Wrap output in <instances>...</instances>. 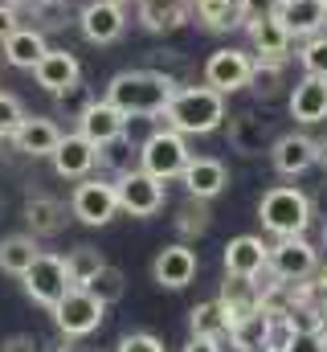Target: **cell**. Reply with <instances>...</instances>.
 Returning a JSON list of instances; mask_svg holds the SVG:
<instances>
[{
    "mask_svg": "<svg viewBox=\"0 0 327 352\" xmlns=\"http://www.w3.org/2000/svg\"><path fill=\"white\" fill-rule=\"evenodd\" d=\"M221 307H225V320H229V332L245 324L249 316H258L262 311V303H258V283L253 278H242V274H225V283H221Z\"/></svg>",
    "mask_w": 327,
    "mask_h": 352,
    "instance_id": "obj_22",
    "label": "cell"
},
{
    "mask_svg": "<svg viewBox=\"0 0 327 352\" xmlns=\"http://www.w3.org/2000/svg\"><path fill=\"white\" fill-rule=\"evenodd\" d=\"M0 213H4V197H0Z\"/></svg>",
    "mask_w": 327,
    "mask_h": 352,
    "instance_id": "obj_53",
    "label": "cell"
},
{
    "mask_svg": "<svg viewBox=\"0 0 327 352\" xmlns=\"http://www.w3.org/2000/svg\"><path fill=\"white\" fill-rule=\"evenodd\" d=\"M311 217H315L311 213V197L303 188H295V184H274L258 201V221L274 238H299V234H307Z\"/></svg>",
    "mask_w": 327,
    "mask_h": 352,
    "instance_id": "obj_3",
    "label": "cell"
},
{
    "mask_svg": "<svg viewBox=\"0 0 327 352\" xmlns=\"http://www.w3.org/2000/svg\"><path fill=\"white\" fill-rule=\"evenodd\" d=\"M266 270L274 274V278H282V283H303V278H311L315 270H319V250L299 234V238H278L274 246H270V263Z\"/></svg>",
    "mask_w": 327,
    "mask_h": 352,
    "instance_id": "obj_9",
    "label": "cell"
},
{
    "mask_svg": "<svg viewBox=\"0 0 327 352\" xmlns=\"http://www.w3.org/2000/svg\"><path fill=\"white\" fill-rule=\"evenodd\" d=\"M180 180H184V192H188V197H196V201H213L217 192H225V184H229V168H225L217 156H192L188 168L180 173Z\"/></svg>",
    "mask_w": 327,
    "mask_h": 352,
    "instance_id": "obj_18",
    "label": "cell"
},
{
    "mask_svg": "<svg viewBox=\"0 0 327 352\" xmlns=\"http://www.w3.org/2000/svg\"><path fill=\"white\" fill-rule=\"evenodd\" d=\"M12 144L21 156H54V148L62 144V127L49 119V115H25L21 127L12 131Z\"/></svg>",
    "mask_w": 327,
    "mask_h": 352,
    "instance_id": "obj_17",
    "label": "cell"
},
{
    "mask_svg": "<svg viewBox=\"0 0 327 352\" xmlns=\"http://www.w3.org/2000/svg\"><path fill=\"white\" fill-rule=\"evenodd\" d=\"M115 4H131V0H115Z\"/></svg>",
    "mask_w": 327,
    "mask_h": 352,
    "instance_id": "obj_54",
    "label": "cell"
},
{
    "mask_svg": "<svg viewBox=\"0 0 327 352\" xmlns=\"http://www.w3.org/2000/svg\"><path fill=\"white\" fill-rule=\"evenodd\" d=\"M8 4H16V8H41V0H8Z\"/></svg>",
    "mask_w": 327,
    "mask_h": 352,
    "instance_id": "obj_48",
    "label": "cell"
},
{
    "mask_svg": "<svg viewBox=\"0 0 327 352\" xmlns=\"http://www.w3.org/2000/svg\"><path fill=\"white\" fill-rule=\"evenodd\" d=\"M37 254H41V250H37V238H33V234H8V238L0 242V270L21 278L29 266L37 263Z\"/></svg>",
    "mask_w": 327,
    "mask_h": 352,
    "instance_id": "obj_29",
    "label": "cell"
},
{
    "mask_svg": "<svg viewBox=\"0 0 327 352\" xmlns=\"http://www.w3.org/2000/svg\"><path fill=\"white\" fill-rule=\"evenodd\" d=\"M180 352H221V340H209V336H192Z\"/></svg>",
    "mask_w": 327,
    "mask_h": 352,
    "instance_id": "obj_45",
    "label": "cell"
},
{
    "mask_svg": "<svg viewBox=\"0 0 327 352\" xmlns=\"http://www.w3.org/2000/svg\"><path fill=\"white\" fill-rule=\"evenodd\" d=\"M299 66H303V74L327 78V33H315V37L303 41V50H299Z\"/></svg>",
    "mask_w": 327,
    "mask_h": 352,
    "instance_id": "obj_36",
    "label": "cell"
},
{
    "mask_svg": "<svg viewBox=\"0 0 327 352\" xmlns=\"http://www.w3.org/2000/svg\"><path fill=\"white\" fill-rule=\"evenodd\" d=\"M245 33H249V50H253V58H262V62H286V58H291L295 37H291V29H286L278 16L249 21Z\"/></svg>",
    "mask_w": 327,
    "mask_h": 352,
    "instance_id": "obj_16",
    "label": "cell"
},
{
    "mask_svg": "<svg viewBox=\"0 0 327 352\" xmlns=\"http://www.w3.org/2000/svg\"><path fill=\"white\" fill-rule=\"evenodd\" d=\"M70 213L78 217L82 226H106L119 213V197H115V180H98L86 176L74 184L70 192Z\"/></svg>",
    "mask_w": 327,
    "mask_h": 352,
    "instance_id": "obj_8",
    "label": "cell"
},
{
    "mask_svg": "<svg viewBox=\"0 0 327 352\" xmlns=\"http://www.w3.org/2000/svg\"><path fill=\"white\" fill-rule=\"evenodd\" d=\"M21 119H25L21 98L8 94V90H0V140H12V131L21 127Z\"/></svg>",
    "mask_w": 327,
    "mask_h": 352,
    "instance_id": "obj_37",
    "label": "cell"
},
{
    "mask_svg": "<svg viewBox=\"0 0 327 352\" xmlns=\"http://www.w3.org/2000/svg\"><path fill=\"white\" fill-rule=\"evenodd\" d=\"M286 87V62H262V58H253V74H249V87L253 90V98H262V102H270V98H278Z\"/></svg>",
    "mask_w": 327,
    "mask_h": 352,
    "instance_id": "obj_31",
    "label": "cell"
},
{
    "mask_svg": "<svg viewBox=\"0 0 327 352\" xmlns=\"http://www.w3.org/2000/svg\"><path fill=\"white\" fill-rule=\"evenodd\" d=\"M115 352H164V344L152 336V332H131V336L119 340V349Z\"/></svg>",
    "mask_w": 327,
    "mask_h": 352,
    "instance_id": "obj_41",
    "label": "cell"
},
{
    "mask_svg": "<svg viewBox=\"0 0 327 352\" xmlns=\"http://www.w3.org/2000/svg\"><path fill=\"white\" fill-rule=\"evenodd\" d=\"M319 164L327 168V140H319Z\"/></svg>",
    "mask_w": 327,
    "mask_h": 352,
    "instance_id": "obj_49",
    "label": "cell"
},
{
    "mask_svg": "<svg viewBox=\"0 0 327 352\" xmlns=\"http://www.w3.org/2000/svg\"><path fill=\"white\" fill-rule=\"evenodd\" d=\"M135 160H139V148H131L127 135H119V140H111V144L98 148V164H111L115 176L127 173V168H135Z\"/></svg>",
    "mask_w": 327,
    "mask_h": 352,
    "instance_id": "obj_35",
    "label": "cell"
},
{
    "mask_svg": "<svg viewBox=\"0 0 327 352\" xmlns=\"http://www.w3.org/2000/svg\"><path fill=\"white\" fill-rule=\"evenodd\" d=\"M209 201H196V197H188L180 209H176V217H172V226H176V234L184 238V242H192V238H201L205 230H209Z\"/></svg>",
    "mask_w": 327,
    "mask_h": 352,
    "instance_id": "obj_32",
    "label": "cell"
},
{
    "mask_svg": "<svg viewBox=\"0 0 327 352\" xmlns=\"http://www.w3.org/2000/svg\"><path fill=\"white\" fill-rule=\"evenodd\" d=\"M86 291H90L98 303H106V307H111V303H119V299H123V291H127V274H123L119 266L106 263L94 278H90V283H86Z\"/></svg>",
    "mask_w": 327,
    "mask_h": 352,
    "instance_id": "obj_34",
    "label": "cell"
},
{
    "mask_svg": "<svg viewBox=\"0 0 327 352\" xmlns=\"http://www.w3.org/2000/svg\"><path fill=\"white\" fill-rule=\"evenodd\" d=\"M192 152H188V135H180L176 127H156L144 144H139V168L160 180H176V176L188 168Z\"/></svg>",
    "mask_w": 327,
    "mask_h": 352,
    "instance_id": "obj_4",
    "label": "cell"
},
{
    "mask_svg": "<svg viewBox=\"0 0 327 352\" xmlns=\"http://www.w3.org/2000/svg\"><path fill=\"white\" fill-rule=\"evenodd\" d=\"M188 16H192L188 0H139V25L148 33H160V37L176 33L188 25Z\"/></svg>",
    "mask_w": 327,
    "mask_h": 352,
    "instance_id": "obj_25",
    "label": "cell"
},
{
    "mask_svg": "<svg viewBox=\"0 0 327 352\" xmlns=\"http://www.w3.org/2000/svg\"><path fill=\"white\" fill-rule=\"evenodd\" d=\"M311 213H319V217L327 221V180L315 188V192H311Z\"/></svg>",
    "mask_w": 327,
    "mask_h": 352,
    "instance_id": "obj_46",
    "label": "cell"
},
{
    "mask_svg": "<svg viewBox=\"0 0 327 352\" xmlns=\"http://www.w3.org/2000/svg\"><path fill=\"white\" fill-rule=\"evenodd\" d=\"M315 336H319V340H327V303L319 307V328H315Z\"/></svg>",
    "mask_w": 327,
    "mask_h": 352,
    "instance_id": "obj_47",
    "label": "cell"
},
{
    "mask_svg": "<svg viewBox=\"0 0 327 352\" xmlns=\"http://www.w3.org/2000/svg\"><path fill=\"white\" fill-rule=\"evenodd\" d=\"M49 160H54V173L62 180H86L98 164V144H90L82 131H70V135H62V144L54 148Z\"/></svg>",
    "mask_w": 327,
    "mask_h": 352,
    "instance_id": "obj_13",
    "label": "cell"
},
{
    "mask_svg": "<svg viewBox=\"0 0 327 352\" xmlns=\"http://www.w3.org/2000/svg\"><path fill=\"white\" fill-rule=\"evenodd\" d=\"M270 164L278 176H303L319 164V140L303 135V131H286L270 144Z\"/></svg>",
    "mask_w": 327,
    "mask_h": 352,
    "instance_id": "obj_11",
    "label": "cell"
},
{
    "mask_svg": "<svg viewBox=\"0 0 327 352\" xmlns=\"http://www.w3.org/2000/svg\"><path fill=\"white\" fill-rule=\"evenodd\" d=\"M188 328L192 336H209V340H225L229 336V320H225V307L221 299H205L188 311Z\"/></svg>",
    "mask_w": 327,
    "mask_h": 352,
    "instance_id": "obj_30",
    "label": "cell"
},
{
    "mask_svg": "<svg viewBox=\"0 0 327 352\" xmlns=\"http://www.w3.org/2000/svg\"><path fill=\"white\" fill-rule=\"evenodd\" d=\"M82 352H102V349H82Z\"/></svg>",
    "mask_w": 327,
    "mask_h": 352,
    "instance_id": "obj_52",
    "label": "cell"
},
{
    "mask_svg": "<svg viewBox=\"0 0 327 352\" xmlns=\"http://www.w3.org/2000/svg\"><path fill=\"white\" fill-rule=\"evenodd\" d=\"M54 98H58V111H62L66 119H78L82 111L90 107V98H94V94L82 87V82H74L70 90H62V94H54Z\"/></svg>",
    "mask_w": 327,
    "mask_h": 352,
    "instance_id": "obj_39",
    "label": "cell"
},
{
    "mask_svg": "<svg viewBox=\"0 0 327 352\" xmlns=\"http://www.w3.org/2000/svg\"><path fill=\"white\" fill-rule=\"evenodd\" d=\"M78 29L90 45H115L127 29V12L115 0H90L78 12Z\"/></svg>",
    "mask_w": 327,
    "mask_h": 352,
    "instance_id": "obj_12",
    "label": "cell"
},
{
    "mask_svg": "<svg viewBox=\"0 0 327 352\" xmlns=\"http://www.w3.org/2000/svg\"><path fill=\"white\" fill-rule=\"evenodd\" d=\"M286 352H327V340H319L315 332H299L295 344H291Z\"/></svg>",
    "mask_w": 327,
    "mask_h": 352,
    "instance_id": "obj_43",
    "label": "cell"
},
{
    "mask_svg": "<svg viewBox=\"0 0 327 352\" xmlns=\"http://www.w3.org/2000/svg\"><path fill=\"white\" fill-rule=\"evenodd\" d=\"M291 119L303 123V127H315L327 119V78H315V74H303L295 90H291Z\"/></svg>",
    "mask_w": 327,
    "mask_h": 352,
    "instance_id": "obj_20",
    "label": "cell"
},
{
    "mask_svg": "<svg viewBox=\"0 0 327 352\" xmlns=\"http://www.w3.org/2000/svg\"><path fill=\"white\" fill-rule=\"evenodd\" d=\"M278 21L291 29V37H315L327 25V0H282Z\"/></svg>",
    "mask_w": 327,
    "mask_h": 352,
    "instance_id": "obj_24",
    "label": "cell"
},
{
    "mask_svg": "<svg viewBox=\"0 0 327 352\" xmlns=\"http://www.w3.org/2000/svg\"><path fill=\"white\" fill-rule=\"evenodd\" d=\"M176 78L164 74V70H119L111 82H106V94L127 119H156L164 115V107L172 102L176 94Z\"/></svg>",
    "mask_w": 327,
    "mask_h": 352,
    "instance_id": "obj_1",
    "label": "cell"
},
{
    "mask_svg": "<svg viewBox=\"0 0 327 352\" xmlns=\"http://www.w3.org/2000/svg\"><path fill=\"white\" fill-rule=\"evenodd\" d=\"M249 352H274V349H266V344H258V349H249Z\"/></svg>",
    "mask_w": 327,
    "mask_h": 352,
    "instance_id": "obj_50",
    "label": "cell"
},
{
    "mask_svg": "<svg viewBox=\"0 0 327 352\" xmlns=\"http://www.w3.org/2000/svg\"><path fill=\"white\" fill-rule=\"evenodd\" d=\"M188 8L201 21V29H209V33H229L242 25L238 0H188Z\"/></svg>",
    "mask_w": 327,
    "mask_h": 352,
    "instance_id": "obj_28",
    "label": "cell"
},
{
    "mask_svg": "<svg viewBox=\"0 0 327 352\" xmlns=\"http://www.w3.org/2000/svg\"><path fill=\"white\" fill-rule=\"evenodd\" d=\"M106 266L102 258V250L98 246H74L70 254H66V274H70V287H86L98 270Z\"/></svg>",
    "mask_w": 327,
    "mask_h": 352,
    "instance_id": "obj_33",
    "label": "cell"
},
{
    "mask_svg": "<svg viewBox=\"0 0 327 352\" xmlns=\"http://www.w3.org/2000/svg\"><path fill=\"white\" fill-rule=\"evenodd\" d=\"M221 263H225V274L258 278V274L266 270V263H270V246H266L262 238H253V234H242V238H234V242L225 246Z\"/></svg>",
    "mask_w": 327,
    "mask_h": 352,
    "instance_id": "obj_23",
    "label": "cell"
},
{
    "mask_svg": "<svg viewBox=\"0 0 327 352\" xmlns=\"http://www.w3.org/2000/svg\"><path fill=\"white\" fill-rule=\"evenodd\" d=\"M0 45H4V62L16 66V70H33L45 58V50H49L45 45V33L41 29H29V25H21L16 33H8Z\"/></svg>",
    "mask_w": 327,
    "mask_h": 352,
    "instance_id": "obj_26",
    "label": "cell"
},
{
    "mask_svg": "<svg viewBox=\"0 0 327 352\" xmlns=\"http://www.w3.org/2000/svg\"><path fill=\"white\" fill-rule=\"evenodd\" d=\"M25 226L33 238H58L66 230V205L58 197H29L25 201Z\"/></svg>",
    "mask_w": 327,
    "mask_h": 352,
    "instance_id": "obj_27",
    "label": "cell"
},
{
    "mask_svg": "<svg viewBox=\"0 0 327 352\" xmlns=\"http://www.w3.org/2000/svg\"><path fill=\"white\" fill-rule=\"evenodd\" d=\"M324 246H327V221H324Z\"/></svg>",
    "mask_w": 327,
    "mask_h": 352,
    "instance_id": "obj_51",
    "label": "cell"
},
{
    "mask_svg": "<svg viewBox=\"0 0 327 352\" xmlns=\"http://www.w3.org/2000/svg\"><path fill=\"white\" fill-rule=\"evenodd\" d=\"M115 197H119V209L123 213H131V217H156L164 209V180L152 173H144L135 164V168L115 176Z\"/></svg>",
    "mask_w": 327,
    "mask_h": 352,
    "instance_id": "obj_5",
    "label": "cell"
},
{
    "mask_svg": "<svg viewBox=\"0 0 327 352\" xmlns=\"http://www.w3.org/2000/svg\"><path fill=\"white\" fill-rule=\"evenodd\" d=\"M164 123L180 135H209L225 123V94L213 87H180L164 107Z\"/></svg>",
    "mask_w": 327,
    "mask_h": 352,
    "instance_id": "obj_2",
    "label": "cell"
},
{
    "mask_svg": "<svg viewBox=\"0 0 327 352\" xmlns=\"http://www.w3.org/2000/svg\"><path fill=\"white\" fill-rule=\"evenodd\" d=\"M238 8H242V25H249V21H262V16H278L282 0H238Z\"/></svg>",
    "mask_w": 327,
    "mask_h": 352,
    "instance_id": "obj_40",
    "label": "cell"
},
{
    "mask_svg": "<svg viewBox=\"0 0 327 352\" xmlns=\"http://www.w3.org/2000/svg\"><path fill=\"white\" fill-rule=\"evenodd\" d=\"M225 140L234 152L242 156H258V152H270V131H266V119H258L253 111H234L225 119Z\"/></svg>",
    "mask_w": 327,
    "mask_h": 352,
    "instance_id": "obj_21",
    "label": "cell"
},
{
    "mask_svg": "<svg viewBox=\"0 0 327 352\" xmlns=\"http://www.w3.org/2000/svg\"><path fill=\"white\" fill-rule=\"evenodd\" d=\"M21 283H25V295L33 299V303H41V307H58L62 303V295L70 291V274H66V258L62 254H37V263L29 266L25 274H21Z\"/></svg>",
    "mask_w": 327,
    "mask_h": 352,
    "instance_id": "obj_7",
    "label": "cell"
},
{
    "mask_svg": "<svg viewBox=\"0 0 327 352\" xmlns=\"http://www.w3.org/2000/svg\"><path fill=\"white\" fill-rule=\"evenodd\" d=\"M16 29H21V8L8 4V0H0V41H4L8 33H16Z\"/></svg>",
    "mask_w": 327,
    "mask_h": 352,
    "instance_id": "obj_42",
    "label": "cell"
},
{
    "mask_svg": "<svg viewBox=\"0 0 327 352\" xmlns=\"http://www.w3.org/2000/svg\"><path fill=\"white\" fill-rule=\"evenodd\" d=\"M33 78L45 94H62L74 82H82V66L70 50H45V58L33 66Z\"/></svg>",
    "mask_w": 327,
    "mask_h": 352,
    "instance_id": "obj_19",
    "label": "cell"
},
{
    "mask_svg": "<svg viewBox=\"0 0 327 352\" xmlns=\"http://www.w3.org/2000/svg\"><path fill=\"white\" fill-rule=\"evenodd\" d=\"M196 250L188 246V242H172V246H164L160 254H156V263H152V278L168 287V291H180V287H188L192 278H196Z\"/></svg>",
    "mask_w": 327,
    "mask_h": 352,
    "instance_id": "obj_15",
    "label": "cell"
},
{
    "mask_svg": "<svg viewBox=\"0 0 327 352\" xmlns=\"http://www.w3.org/2000/svg\"><path fill=\"white\" fill-rule=\"evenodd\" d=\"M249 74H253V54H245V50H238V45L213 50L209 62H205V87L221 90V94L245 90L249 87Z\"/></svg>",
    "mask_w": 327,
    "mask_h": 352,
    "instance_id": "obj_10",
    "label": "cell"
},
{
    "mask_svg": "<svg viewBox=\"0 0 327 352\" xmlns=\"http://www.w3.org/2000/svg\"><path fill=\"white\" fill-rule=\"evenodd\" d=\"M106 320V303H98L86 287H70L62 295V303L54 307V324L66 340H78V336H90L98 324Z\"/></svg>",
    "mask_w": 327,
    "mask_h": 352,
    "instance_id": "obj_6",
    "label": "cell"
},
{
    "mask_svg": "<svg viewBox=\"0 0 327 352\" xmlns=\"http://www.w3.org/2000/svg\"><path fill=\"white\" fill-rule=\"evenodd\" d=\"M0 352H41V344H37L33 336H8Z\"/></svg>",
    "mask_w": 327,
    "mask_h": 352,
    "instance_id": "obj_44",
    "label": "cell"
},
{
    "mask_svg": "<svg viewBox=\"0 0 327 352\" xmlns=\"http://www.w3.org/2000/svg\"><path fill=\"white\" fill-rule=\"evenodd\" d=\"M324 33H327V25H324Z\"/></svg>",
    "mask_w": 327,
    "mask_h": 352,
    "instance_id": "obj_55",
    "label": "cell"
},
{
    "mask_svg": "<svg viewBox=\"0 0 327 352\" xmlns=\"http://www.w3.org/2000/svg\"><path fill=\"white\" fill-rule=\"evenodd\" d=\"M78 131L90 144H111L119 135H127V115L111 102V98H90V107L78 115Z\"/></svg>",
    "mask_w": 327,
    "mask_h": 352,
    "instance_id": "obj_14",
    "label": "cell"
},
{
    "mask_svg": "<svg viewBox=\"0 0 327 352\" xmlns=\"http://www.w3.org/2000/svg\"><path fill=\"white\" fill-rule=\"evenodd\" d=\"M295 336H299V332H295V324L282 316V320H266V336H262V344H266V349H274V352H286L291 344H295Z\"/></svg>",
    "mask_w": 327,
    "mask_h": 352,
    "instance_id": "obj_38",
    "label": "cell"
}]
</instances>
